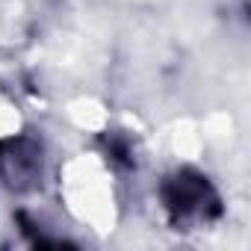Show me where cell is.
<instances>
[{
    "label": "cell",
    "mask_w": 251,
    "mask_h": 251,
    "mask_svg": "<svg viewBox=\"0 0 251 251\" xmlns=\"http://www.w3.org/2000/svg\"><path fill=\"white\" fill-rule=\"evenodd\" d=\"M163 201L175 222H192V219H210L219 213V195L201 177L198 172H177L163 186Z\"/></svg>",
    "instance_id": "1"
},
{
    "label": "cell",
    "mask_w": 251,
    "mask_h": 251,
    "mask_svg": "<svg viewBox=\"0 0 251 251\" xmlns=\"http://www.w3.org/2000/svg\"><path fill=\"white\" fill-rule=\"evenodd\" d=\"M0 175L18 192L33 189L42 177V145L30 136H12L0 142Z\"/></svg>",
    "instance_id": "2"
}]
</instances>
